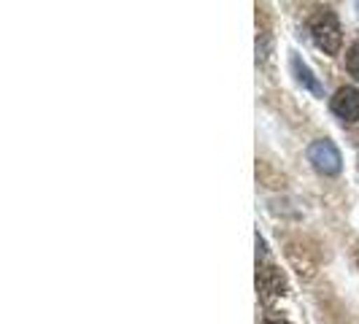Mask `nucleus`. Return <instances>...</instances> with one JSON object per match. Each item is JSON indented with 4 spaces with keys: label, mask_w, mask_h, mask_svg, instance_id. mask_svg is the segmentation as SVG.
I'll list each match as a JSON object with an SVG mask.
<instances>
[{
    "label": "nucleus",
    "mask_w": 359,
    "mask_h": 324,
    "mask_svg": "<svg viewBox=\"0 0 359 324\" xmlns=\"http://www.w3.org/2000/svg\"><path fill=\"white\" fill-rule=\"evenodd\" d=\"M308 30L313 36V43L322 49L324 54H338L343 46V30H341V22L338 17L324 8V11H316L311 22H308Z\"/></svg>",
    "instance_id": "1"
},
{
    "label": "nucleus",
    "mask_w": 359,
    "mask_h": 324,
    "mask_svg": "<svg viewBox=\"0 0 359 324\" xmlns=\"http://www.w3.org/2000/svg\"><path fill=\"white\" fill-rule=\"evenodd\" d=\"M308 162L322 176H338L343 168V157L341 151H338V146L332 144V141H327V138L313 141V144L308 146Z\"/></svg>",
    "instance_id": "2"
},
{
    "label": "nucleus",
    "mask_w": 359,
    "mask_h": 324,
    "mask_svg": "<svg viewBox=\"0 0 359 324\" xmlns=\"http://www.w3.org/2000/svg\"><path fill=\"white\" fill-rule=\"evenodd\" d=\"M330 108L343 122H359V90L357 87H341L332 95Z\"/></svg>",
    "instance_id": "3"
},
{
    "label": "nucleus",
    "mask_w": 359,
    "mask_h": 324,
    "mask_svg": "<svg viewBox=\"0 0 359 324\" xmlns=\"http://www.w3.org/2000/svg\"><path fill=\"white\" fill-rule=\"evenodd\" d=\"M257 289L262 292V297H281L287 292V281L278 268H262L257 273Z\"/></svg>",
    "instance_id": "4"
},
{
    "label": "nucleus",
    "mask_w": 359,
    "mask_h": 324,
    "mask_svg": "<svg viewBox=\"0 0 359 324\" xmlns=\"http://www.w3.org/2000/svg\"><path fill=\"white\" fill-rule=\"evenodd\" d=\"M289 65H292V73H294V79H297V84H303L306 90H311L316 97H324V87L319 84V79L311 73L306 62L297 57V54H292V60H289Z\"/></svg>",
    "instance_id": "5"
},
{
    "label": "nucleus",
    "mask_w": 359,
    "mask_h": 324,
    "mask_svg": "<svg viewBox=\"0 0 359 324\" xmlns=\"http://www.w3.org/2000/svg\"><path fill=\"white\" fill-rule=\"evenodd\" d=\"M346 68L354 79H359V41H354L351 49L346 52Z\"/></svg>",
    "instance_id": "6"
},
{
    "label": "nucleus",
    "mask_w": 359,
    "mask_h": 324,
    "mask_svg": "<svg viewBox=\"0 0 359 324\" xmlns=\"http://www.w3.org/2000/svg\"><path fill=\"white\" fill-rule=\"evenodd\" d=\"M259 257H265V241L257 235V259H259Z\"/></svg>",
    "instance_id": "7"
},
{
    "label": "nucleus",
    "mask_w": 359,
    "mask_h": 324,
    "mask_svg": "<svg viewBox=\"0 0 359 324\" xmlns=\"http://www.w3.org/2000/svg\"><path fill=\"white\" fill-rule=\"evenodd\" d=\"M265 324H289L287 319H276V316H270V319H265Z\"/></svg>",
    "instance_id": "8"
},
{
    "label": "nucleus",
    "mask_w": 359,
    "mask_h": 324,
    "mask_svg": "<svg viewBox=\"0 0 359 324\" xmlns=\"http://www.w3.org/2000/svg\"><path fill=\"white\" fill-rule=\"evenodd\" d=\"M357 8H359V3H357Z\"/></svg>",
    "instance_id": "9"
}]
</instances>
